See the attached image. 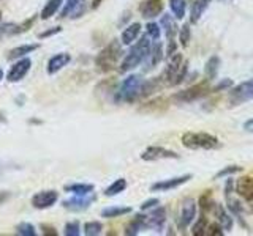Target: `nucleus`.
I'll return each instance as SVG.
<instances>
[{"mask_svg":"<svg viewBox=\"0 0 253 236\" xmlns=\"http://www.w3.org/2000/svg\"><path fill=\"white\" fill-rule=\"evenodd\" d=\"M78 3H79V0H66L63 10H62V13H61V18H66V16H68L70 13L78 6Z\"/></svg>","mask_w":253,"mask_h":236,"instance_id":"nucleus-39","label":"nucleus"},{"mask_svg":"<svg viewBox=\"0 0 253 236\" xmlns=\"http://www.w3.org/2000/svg\"><path fill=\"white\" fill-rule=\"evenodd\" d=\"M241 170H242V167H239V165H230V167H226V168H223V170L218 172L215 175V180L222 178V177H228V175L237 173V172H241Z\"/></svg>","mask_w":253,"mask_h":236,"instance_id":"nucleus-37","label":"nucleus"},{"mask_svg":"<svg viewBox=\"0 0 253 236\" xmlns=\"http://www.w3.org/2000/svg\"><path fill=\"white\" fill-rule=\"evenodd\" d=\"M182 66V55L181 54H176V55H171V62L168 63V68H166L165 74H163V79L166 80L168 84L172 82V79L177 74L179 68Z\"/></svg>","mask_w":253,"mask_h":236,"instance_id":"nucleus-16","label":"nucleus"},{"mask_svg":"<svg viewBox=\"0 0 253 236\" xmlns=\"http://www.w3.org/2000/svg\"><path fill=\"white\" fill-rule=\"evenodd\" d=\"M208 230L211 236H223V227L220 224H211L208 225Z\"/></svg>","mask_w":253,"mask_h":236,"instance_id":"nucleus-41","label":"nucleus"},{"mask_svg":"<svg viewBox=\"0 0 253 236\" xmlns=\"http://www.w3.org/2000/svg\"><path fill=\"white\" fill-rule=\"evenodd\" d=\"M103 230V225L100 224V222L94 220V222H87V224L84 225V233L87 236H97L100 235Z\"/></svg>","mask_w":253,"mask_h":236,"instance_id":"nucleus-30","label":"nucleus"},{"mask_svg":"<svg viewBox=\"0 0 253 236\" xmlns=\"http://www.w3.org/2000/svg\"><path fill=\"white\" fill-rule=\"evenodd\" d=\"M209 195V194H208ZM208 195H203L201 199H199V206L203 208V210H208V208H211L209 205H211V201L208 200Z\"/></svg>","mask_w":253,"mask_h":236,"instance_id":"nucleus-44","label":"nucleus"},{"mask_svg":"<svg viewBox=\"0 0 253 236\" xmlns=\"http://www.w3.org/2000/svg\"><path fill=\"white\" fill-rule=\"evenodd\" d=\"M37 47H38L37 44H25V46H19V47H16V49L10 51L8 58H10V60H13V58H18V57H24V55H27V54H30V52L35 51Z\"/></svg>","mask_w":253,"mask_h":236,"instance_id":"nucleus-25","label":"nucleus"},{"mask_svg":"<svg viewBox=\"0 0 253 236\" xmlns=\"http://www.w3.org/2000/svg\"><path fill=\"white\" fill-rule=\"evenodd\" d=\"M250 99H253V79H250L249 82L237 85L236 89L230 93V103L234 106L242 104Z\"/></svg>","mask_w":253,"mask_h":236,"instance_id":"nucleus-5","label":"nucleus"},{"mask_svg":"<svg viewBox=\"0 0 253 236\" xmlns=\"http://www.w3.org/2000/svg\"><path fill=\"white\" fill-rule=\"evenodd\" d=\"M43 228L46 230V232H44L46 235H56V230H52V228H48V227H43Z\"/></svg>","mask_w":253,"mask_h":236,"instance_id":"nucleus-47","label":"nucleus"},{"mask_svg":"<svg viewBox=\"0 0 253 236\" xmlns=\"http://www.w3.org/2000/svg\"><path fill=\"white\" fill-rule=\"evenodd\" d=\"M2 79H3V71L0 70V80H2Z\"/></svg>","mask_w":253,"mask_h":236,"instance_id":"nucleus-49","label":"nucleus"},{"mask_svg":"<svg viewBox=\"0 0 253 236\" xmlns=\"http://www.w3.org/2000/svg\"><path fill=\"white\" fill-rule=\"evenodd\" d=\"M70 62V55L68 54H57V55H54L48 63V73L49 74H54L57 73L59 70H62L63 66Z\"/></svg>","mask_w":253,"mask_h":236,"instance_id":"nucleus-17","label":"nucleus"},{"mask_svg":"<svg viewBox=\"0 0 253 236\" xmlns=\"http://www.w3.org/2000/svg\"><path fill=\"white\" fill-rule=\"evenodd\" d=\"M165 220H166L165 208H157L154 213L146 218V227H150V228H155V230H160V228L163 227Z\"/></svg>","mask_w":253,"mask_h":236,"instance_id":"nucleus-15","label":"nucleus"},{"mask_svg":"<svg viewBox=\"0 0 253 236\" xmlns=\"http://www.w3.org/2000/svg\"><path fill=\"white\" fill-rule=\"evenodd\" d=\"M187 70H189V63L182 65L181 68H179L177 74L174 76V79H172L171 85H179V84H182V82H184V79H185V76H187Z\"/></svg>","mask_w":253,"mask_h":236,"instance_id":"nucleus-35","label":"nucleus"},{"mask_svg":"<svg viewBox=\"0 0 253 236\" xmlns=\"http://www.w3.org/2000/svg\"><path fill=\"white\" fill-rule=\"evenodd\" d=\"M63 3V0H48V3L44 5V8L42 11V19H49L56 15L61 8V5Z\"/></svg>","mask_w":253,"mask_h":236,"instance_id":"nucleus-21","label":"nucleus"},{"mask_svg":"<svg viewBox=\"0 0 253 236\" xmlns=\"http://www.w3.org/2000/svg\"><path fill=\"white\" fill-rule=\"evenodd\" d=\"M59 194L56 191H43L33 195L32 205L37 208V210H44V208L52 206L57 201Z\"/></svg>","mask_w":253,"mask_h":236,"instance_id":"nucleus-9","label":"nucleus"},{"mask_svg":"<svg viewBox=\"0 0 253 236\" xmlns=\"http://www.w3.org/2000/svg\"><path fill=\"white\" fill-rule=\"evenodd\" d=\"M30 66H32L30 58L19 60L18 63H15L11 66V70L8 73V80L10 82H18V80H21L25 74H27V71L30 70Z\"/></svg>","mask_w":253,"mask_h":236,"instance_id":"nucleus-11","label":"nucleus"},{"mask_svg":"<svg viewBox=\"0 0 253 236\" xmlns=\"http://www.w3.org/2000/svg\"><path fill=\"white\" fill-rule=\"evenodd\" d=\"M125 187H126V181H125L124 178H121V180L114 181V183H112L108 189H106V191H105V195H108V197H112V195L121 194Z\"/></svg>","mask_w":253,"mask_h":236,"instance_id":"nucleus-27","label":"nucleus"},{"mask_svg":"<svg viewBox=\"0 0 253 236\" xmlns=\"http://www.w3.org/2000/svg\"><path fill=\"white\" fill-rule=\"evenodd\" d=\"M226 200H228V208L232 214H241L242 213V206L237 200L231 199V195H226Z\"/></svg>","mask_w":253,"mask_h":236,"instance_id":"nucleus-38","label":"nucleus"},{"mask_svg":"<svg viewBox=\"0 0 253 236\" xmlns=\"http://www.w3.org/2000/svg\"><path fill=\"white\" fill-rule=\"evenodd\" d=\"M191 180V175H184V177H177V178H171V180H165V181H160V183L152 184V191L157 192V191H169V189H174L185 184L187 181Z\"/></svg>","mask_w":253,"mask_h":236,"instance_id":"nucleus-12","label":"nucleus"},{"mask_svg":"<svg viewBox=\"0 0 253 236\" xmlns=\"http://www.w3.org/2000/svg\"><path fill=\"white\" fill-rule=\"evenodd\" d=\"M57 32H61V27H56L54 30H49V32L43 33V35H40V38H46V36H49V35H52V33H57Z\"/></svg>","mask_w":253,"mask_h":236,"instance_id":"nucleus-46","label":"nucleus"},{"mask_svg":"<svg viewBox=\"0 0 253 236\" xmlns=\"http://www.w3.org/2000/svg\"><path fill=\"white\" fill-rule=\"evenodd\" d=\"M16 233L22 235V236H35L37 235L35 228H33L32 224H19L16 228Z\"/></svg>","mask_w":253,"mask_h":236,"instance_id":"nucleus-34","label":"nucleus"},{"mask_svg":"<svg viewBox=\"0 0 253 236\" xmlns=\"http://www.w3.org/2000/svg\"><path fill=\"white\" fill-rule=\"evenodd\" d=\"M128 213H131V208L128 206H109L102 211V216L106 219H111V218H117V216L128 214Z\"/></svg>","mask_w":253,"mask_h":236,"instance_id":"nucleus-23","label":"nucleus"},{"mask_svg":"<svg viewBox=\"0 0 253 236\" xmlns=\"http://www.w3.org/2000/svg\"><path fill=\"white\" fill-rule=\"evenodd\" d=\"M139 33H141V24L135 22V24L128 25L122 32V43L124 44H131L139 36Z\"/></svg>","mask_w":253,"mask_h":236,"instance_id":"nucleus-20","label":"nucleus"},{"mask_svg":"<svg viewBox=\"0 0 253 236\" xmlns=\"http://www.w3.org/2000/svg\"><path fill=\"white\" fill-rule=\"evenodd\" d=\"M190 36H191L190 25H182V27H181V32H179V41H181V44H182L184 47L189 46Z\"/></svg>","mask_w":253,"mask_h":236,"instance_id":"nucleus-33","label":"nucleus"},{"mask_svg":"<svg viewBox=\"0 0 253 236\" xmlns=\"http://www.w3.org/2000/svg\"><path fill=\"white\" fill-rule=\"evenodd\" d=\"M65 235L66 236H79V224L78 222H68L65 225Z\"/></svg>","mask_w":253,"mask_h":236,"instance_id":"nucleus-40","label":"nucleus"},{"mask_svg":"<svg viewBox=\"0 0 253 236\" xmlns=\"http://www.w3.org/2000/svg\"><path fill=\"white\" fill-rule=\"evenodd\" d=\"M211 91V89L206 87V84H199L195 87H190L189 90H184L181 93H177L174 99L179 101V103H191V101H196L199 98H203L204 94H208Z\"/></svg>","mask_w":253,"mask_h":236,"instance_id":"nucleus-6","label":"nucleus"},{"mask_svg":"<svg viewBox=\"0 0 253 236\" xmlns=\"http://www.w3.org/2000/svg\"><path fill=\"white\" fill-rule=\"evenodd\" d=\"M208 225H209L208 224V219H206V218H199L196 224L191 227V235L193 236H201V235H204L206 230H208Z\"/></svg>","mask_w":253,"mask_h":236,"instance_id":"nucleus-31","label":"nucleus"},{"mask_svg":"<svg viewBox=\"0 0 253 236\" xmlns=\"http://www.w3.org/2000/svg\"><path fill=\"white\" fill-rule=\"evenodd\" d=\"M169 6L172 15L176 19H182L185 16V8H187V0H169Z\"/></svg>","mask_w":253,"mask_h":236,"instance_id":"nucleus-24","label":"nucleus"},{"mask_svg":"<svg viewBox=\"0 0 253 236\" xmlns=\"http://www.w3.org/2000/svg\"><path fill=\"white\" fill-rule=\"evenodd\" d=\"M150 55H152V65H158L163 58V46L162 43H155L154 47H150Z\"/></svg>","mask_w":253,"mask_h":236,"instance_id":"nucleus-32","label":"nucleus"},{"mask_svg":"<svg viewBox=\"0 0 253 236\" xmlns=\"http://www.w3.org/2000/svg\"><path fill=\"white\" fill-rule=\"evenodd\" d=\"M65 191L73 192L75 195H85V194H92L94 186L92 184H70V186H65Z\"/></svg>","mask_w":253,"mask_h":236,"instance_id":"nucleus-26","label":"nucleus"},{"mask_svg":"<svg viewBox=\"0 0 253 236\" xmlns=\"http://www.w3.org/2000/svg\"><path fill=\"white\" fill-rule=\"evenodd\" d=\"M196 216V205H195V200H187L181 208V214H179V219H177V227L179 230H185L190 224L191 220L195 219Z\"/></svg>","mask_w":253,"mask_h":236,"instance_id":"nucleus-7","label":"nucleus"},{"mask_svg":"<svg viewBox=\"0 0 253 236\" xmlns=\"http://www.w3.org/2000/svg\"><path fill=\"white\" fill-rule=\"evenodd\" d=\"M162 25L165 27V30H166V36H168V39H172L174 38V33H176V24L174 21L168 16V15H165L162 18Z\"/></svg>","mask_w":253,"mask_h":236,"instance_id":"nucleus-29","label":"nucleus"},{"mask_svg":"<svg viewBox=\"0 0 253 236\" xmlns=\"http://www.w3.org/2000/svg\"><path fill=\"white\" fill-rule=\"evenodd\" d=\"M119 54H121V47L117 43H111L108 47L100 52V55L97 57V66H100L102 71H109L116 66Z\"/></svg>","mask_w":253,"mask_h":236,"instance_id":"nucleus-4","label":"nucleus"},{"mask_svg":"<svg viewBox=\"0 0 253 236\" xmlns=\"http://www.w3.org/2000/svg\"><path fill=\"white\" fill-rule=\"evenodd\" d=\"M144 227H146V216L139 214L128 224V227H126V230H125V235H138L139 230H143Z\"/></svg>","mask_w":253,"mask_h":236,"instance_id":"nucleus-22","label":"nucleus"},{"mask_svg":"<svg viewBox=\"0 0 253 236\" xmlns=\"http://www.w3.org/2000/svg\"><path fill=\"white\" fill-rule=\"evenodd\" d=\"M141 159L144 161H158V159H179V154L176 151L166 150L163 146H149L141 154Z\"/></svg>","mask_w":253,"mask_h":236,"instance_id":"nucleus-8","label":"nucleus"},{"mask_svg":"<svg viewBox=\"0 0 253 236\" xmlns=\"http://www.w3.org/2000/svg\"><path fill=\"white\" fill-rule=\"evenodd\" d=\"M218 66H220V60H218V57H211L208 65H206V76H208V79H214L217 76Z\"/></svg>","mask_w":253,"mask_h":236,"instance_id":"nucleus-28","label":"nucleus"},{"mask_svg":"<svg viewBox=\"0 0 253 236\" xmlns=\"http://www.w3.org/2000/svg\"><path fill=\"white\" fill-rule=\"evenodd\" d=\"M146 30H148V35L152 39H158L160 38V33H162V30H160V25L155 24V22H149L148 25H146Z\"/></svg>","mask_w":253,"mask_h":236,"instance_id":"nucleus-36","label":"nucleus"},{"mask_svg":"<svg viewBox=\"0 0 253 236\" xmlns=\"http://www.w3.org/2000/svg\"><path fill=\"white\" fill-rule=\"evenodd\" d=\"M212 0H196L195 3L191 6V13H190V22L191 24H196L199 21V18L206 11V8L211 5Z\"/></svg>","mask_w":253,"mask_h":236,"instance_id":"nucleus-18","label":"nucleus"},{"mask_svg":"<svg viewBox=\"0 0 253 236\" xmlns=\"http://www.w3.org/2000/svg\"><path fill=\"white\" fill-rule=\"evenodd\" d=\"M236 192L245 201H253V178L241 177L236 181Z\"/></svg>","mask_w":253,"mask_h":236,"instance_id":"nucleus-13","label":"nucleus"},{"mask_svg":"<svg viewBox=\"0 0 253 236\" xmlns=\"http://www.w3.org/2000/svg\"><path fill=\"white\" fill-rule=\"evenodd\" d=\"M231 85H232V82H231V80H230V79H226L225 82H220V84H218V85L215 87V89H214V91H220V90H225V89H228V87H231Z\"/></svg>","mask_w":253,"mask_h":236,"instance_id":"nucleus-43","label":"nucleus"},{"mask_svg":"<svg viewBox=\"0 0 253 236\" xmlns=\"http://www.w3.org/2000/svg\"><path fill=\"white\" fill-rule=\"evenodd\" d=\"M92 201H94V195L90 194H85V195H76L70 200H65L63 201V206L65 208H70V210H85Z\"/></svg>","mask_w":253,"mask_h":236,"instance_id":"nucleus-14","label":"nucleus"},{"mask_svg":"<svg viewBox=\"0 0 253 236\" xmlns=\"http://www.w3.org/2000/svg\"><path fill=\"white\" fill-rule=\"evenodd\" d=\"M214 214H215V218H217V220H218V224H220V225L223 227V230H231V228H232V224H234V222H232V218H231V216L223 210L222 205H215Z\"/></svg>","mask_w":253,"mask_h":236,"instance_id":"nucleus-19","label":"nucleus"},{"mask_svg":"<svg viewBox=\"0 0 253 236\" xmlns=\"http://www.w3.org/2000/svg\"><path fill=\"white\" fill-rule=\"evenodd\" d=\"M141 89H143L141 77H139V76H128L122 82L121 89H119V91H117L116 99L130 103V101L135 99L138 94H141Z\"/></svg>","mask_w":253,"mask_h":236,"instance_id":"nucleus-3","label":"nucleus"},{"mask_svg":"<svg viewBox=\"0 0 253 236\" xmlns=\"http://www.w3.org/2000/svg\"><path fill=\"white\" fill-rule=\"evenodd\" d=\"M100 3H102V0H94V5H92V8H98Z\"/></svg>","mask_w":253,"mask_h":236,"instance_id":"nucleus-48","label":"nucleus"},{"mask_svg":"<svg viewBox=\"0 0 253 236\" xmlns=\"http://www.w3.org/2000/svg\"><path fill=\"white\" fill-rule=\"evenodd\" d=\"M244 129L249 131V132H253V118L245 121V123H244Z\"/></svg>","mask_w":253,"mask_h":236,"instance_id":"nucleus-45","label":"nucleus"},{"mask_svg":"<svg viewBox=\"0 0 253 236\" xmlns=\"http://www.w3.org/2000/svg\"><path fill=\"white\" fill-rule=\"evenodd\" d=\"M155 205H158V200L157 199H150V200L144 201V203L141 205V210H149V208L155 206Z\"/></svg>","mask_w":253,"mask_h":236,"instance_id":"nucleus-42","label":"nucleus"},{"mask_svg":"<svg viewBox=\"0 0 253 236\" xmlns=\"http://www.w3.org/2000/svg\"><path fill=\"white\" fill-rule=\"evenodd\" d=\"M182 144L190 150H217L222 146V142L208 132H185Z\"/></svg>","mask_w":253,"mask_h":236,"instance_id":"nucleus-1","label":"nucleus"},{"mask_svg":"<svg viewBox=\"0 0 253 236\" xmlns=\"http://www.w3.org/2000/svg\"><path fill=\"white\" fill-rule=\"evenodd\" d=\"M149 54H150V41L148 39V36H143L131 47L130 52L126 54V57L124 58V62L121 65V73H126L133 68H136Z\"/></svg>","mask_w":253,"mask_h":236,"instance_id":"nucleus-2","label":"nucleus"},{"mask_svg":"<svg viewBox=\"0 0 253 236\" xmlns=\"http://www.w3.org/2000/svg\"><path fill=\"white\" fill-rule=\"evenodd\" d=\"M163 11V2L162 0H144V2L139 5V13L146 19L157 18L160 13Z\"/></svg>","mask_w":253,"mask_h":236,"instance_id":"nucleus-10","label":"nucleus"}]
</instances>
